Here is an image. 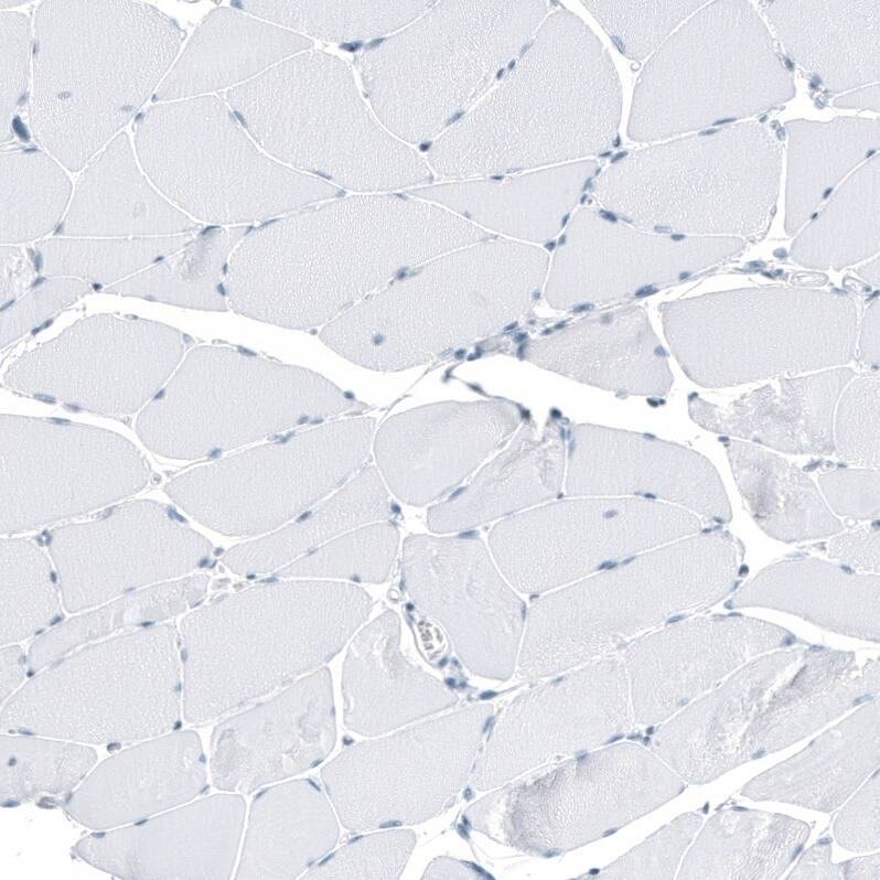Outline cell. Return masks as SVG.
Returning a JSON list of instances; mask_svg holds the SVG:
<instances>
[{
    "label": "cell",
    "mask_w": 880,
    "mask_h": 880,
    "mask_svg": "<svg viewBox=\"0 0 880 880\" xmlns=\"http://www.w3.org/2000/svg\"><path fill=\"white\" fill-rule=\"evenodd\" d=\"M494 237L410 195L341 196L250 229L230 256L225 294L253 320L322 329L405 272Z\"/></svg>",
    "instance_id": "cell-1"
},
{
    "label": "cell",
    "mask_w": 880,
    "mask_h": 880,
    "mask_svg": "<svg viewBox=\"0 0 880 880\" xmlns=\"http://www.w3.org/2000/svg\"><path fill=\"white\" fill-rule=\"evenodd\" d=\"M622 90L608 49L566 8L554 9L498 82L428 147L449 180L584 160L618 139Z\"/></svg>",
    "instance_id": "cell-2"
},
{
    "label": "cell",
    "mask_w": 880,
    "mask_h": 880,
    "mask_svg": "<svg viewBox=\"0 0 880 880\" xmlns=\"http://www.w3.org/2000/svg\"><path fill=\"white\" fill-rule=\"evenodd\" d=\"M184 34L147 2H41L29 111L36 141L66 169L84 168L154 95Z\"/></svg>",
    "instance_id": "cell-3"
},
{
    "label": "cell",
    "mask_w": 880,
    "mask_h": 880,
    "mask_svg": "<svg viewBox=\"0 0 880 880\" xmlns=\"http://www.w3.org/2000/svg\"><path fill=\"white\" fill-rule=\"evenodd\" d=\"M543 248L491 238L429 260L323 326L320 340L345 359L400 372L500 336L543 297Z\"/></svg>",
    "instance_id": "cell-4"
},
{
    "label": "cell",
    "mask_w": 880,
    "mask_h": 880,
    "mask_svg": "<svg viewBox=\"0 0 880 880\" xmlns=\"http://www.w3.org/2000/svg\"><path fill=\"white\" fill-rule=\"evenodd\" d=\"M347 582L292 579L218 597L180 625L186 721L217 719L337 654L368 618Z\"/></svg>",
    "instance_id": "cell-5"
},
{
    "label": "cell",
    "mask_w": 880,
    "mask_h": 880,
    "mask_svg": "<svg viewBox=\"0 0 880 880\" xmlns=\"http://www.w3.org/2000/svg\"><path fill=\"white\" fill-rule=\"evenodd\" d=\"M555 6L434 2L354 56L366 101L405 143H431L498 82Z\"/></svg>",
    "instance_id": "cell-6"
},
{
    "label": "cell",
    "mask_w": 880,
    "mask_h": 880,
    "mask_svg": "<svg viewBox=\"0 0 880 880\" xmlns=\"http://www.w3.org/2000/svg\"><path fill=\"white\" fill-rule=\"evenodd\" d=\"M224 96L270 157L343 191L389 193L433 179L427 161L379 121L336 55L301 52Z\"/></svg>",
    "instance_id": "cell-7"
},
{
    "label": "cell",
    "mask_w": 880,
    "mask_h": 880,
    "mask_svg": "<svg viewBox=\"0 0 880 880\" xmlns=\"http://www.w3.org/2000/svg\"><path fill=\"white\" fill-rule=\"evenodd\" d=\"M685 375L704 388L844 366L856 351L858 310L838 290L748 287L659 305Z\"/></svg>",
    "instance_id": "cell-8"
},
{
    "label": "cell",
    "mask_w": 880,
    "mask_h": 880,
    "mask_svg": "<svg viewBox=\"0 0 880 880\" xmlns=\"http://www.w3.org/2000/svg\"><path fill=\"white\" fill-rule=\"evenodd\" d=\"M365 409L352 393L311 369L202 345L142 408L136 431L159 455L194 460Z\"/></svg>",
    "instance_id": "cell-9"
},
{
    "label": "cell",
    "mask_w": 880,
    "mask_h": 880,
    "mask_svg": "<svg viewBox=\"0 0 880 880\" xmlns=\"http://www.w3.org/2000/svg\"><path fill=\"white\" fill-rule=\"evenodd\" d=\"M133 140L158 191L190 217L218 226L270 221L344 195L270 157L214 95L148 107L135 120Z\"/></svg>",
    "instance_id": "cell-10"
},
{
    "label": "cell",
    "mask_w": 880,
    "mask_h": 880,
    "mask_svg": "<svg viewBox=\"0 0 880 880\" xmlns=\"http://www.w3.org/2000/svg\"><path fill=\"white\" fill-rule=\"evenodd\" d=\"M182 698L180 634L162 623L52 663L7 700L0 728L79 743L126 744L174 729Z\"/></svg>",
    "instance_id": "cell-11"
},
{
    "label": "cell",
    "mask_w": 880,
    "mask_h": 880,
    "mask_svg": "<svg viewBox=\"0 0 880 880\" xmlns=\"http://www.w3.org/2000/svg\"><path fill=\"white\" fill-rule=\"evenodd\" d=\"M375 432L371 417L329 420L191 469L164 492L215 532L260 535L344 484L365 463Z\"/></svg>",
    "instance_id": "cell-12"
},
{
    "label": "cell",
    "mask_w": 880,
    "mask_h": 880,
    "mask_svg": "<svg viewBox=\"0 0 880 880\" xmlns=\"http://www.w3.org/2000/svg\"><path fill=\"white\" fill-rule=\"evenodd\" d=\"M650 756L598 748L514 779L472 804L464 820L500 844L551 857L614 833L652 804Z\"/></svg>",
    "instance_id": "cell-13"
},
{
    "label": "cell",
    "mask_w": 880,
    "mask_h": 880,
    "mask_svg": "<svg viewBox=\"0 0 880 880\" xmlns=\"http://www.w3.org/2000/svg\"><path fill=\"white\" fill-rule=\"evenodd\" d=\"M492 712L491 704L469 706L341 752L321 777L343 826L414 825L448 809L470 781Z\"/></svg>",
    "instance_id": "cell-14"
},
{
    "label": "cell",
    "mask_w": 880,
    "mask_h": 880,
    "mask_svg": "<svg viewBox=\"0 0 880 880\" xmlns=\"http://www.w3.org/2000/svg\"><path fill=\"white\" fill-rule=\"evenodd\" d=\"M700 530L696 514L666 502L568 496L501 519L489 547L518 592L544 594Z\"/></svg>",
    "instance_id": "cell-15"
},
{
    "label": "cell",
    "mask_w": 880,
    "mask_h": 880,
    "mask_svg": "<svg viewBox=\"0 0 880 880\" xmlns=\"http://www.w3.org/2000/svg\"><path fill=\"white\" fill-rule=\"evenodd\" d=\"M0 437L1 534L89 513L151 477L133 443L98 427L3 414Z\"/></svg>",
    "instance_id": "cell-16"
},
{
    "label": "cell",
    "mask_w": 880,
    "mask_h": 880,
    "mask_svg": "<svg viewBox=\"0 0 880 880\" xmlns=\"http://www.w3.org/2000/svg\"><path fill=\"white\" fill-rule=\"evenodd\" d=\"M190 342L181 331L160 322L96 314L14 359L2 385L103 416H128L164 386Z\"/></svg>",
    "instance_id": "cell-17"
},
{
    "label": "cell",
    "mask_w": 880,
    "mask_h": 880,
    "mask_svg": "<svg viewBox=\"0 0 880 880\" xmlns=\"http://www.w3.org/2000/svg\"><path fill=\"white\" fill-rule=\"evenodd\" d=\"M745 246L739 237L651 233L584 206L560 234L541 298L562 311L626 304L689 280Z\"/></svg>",
    "instance_id": "cell-18"
},
{
    "label": "cell",
    "mask_w": 880,
    "mask_h": 880,
    "mask_svg": "<svg viewBox=\"0 0 880 880\" xmlns=\"http://www.w3.org/2000/svg\"><path fill=\"white\" fill-rule=\"evenodd\" d=\"M523 691L497 713L470 783L490 791L552 761L605 745L629 726L622 655H605Z\"/></svg>",
    "instance_id": "cell-19"
},
{
    "label": "cell",
    "mask_w": 880,
    "mask_h": 880,
    "mask_svg": "<svg viewBox=\"0 0 880 880\" xmlns=\"http://www.w3.org/2000/svg\"><path fill=\"white\" fill-rule=\"evenodd\" d=\"M401 577L409 598L442 626L471 673L509 679L527 609L482 539L410 535L403 546Z\"/></svg>",
    "instance_id": "cell-20"
},
{
    "label": "cell",
    "mask_w": 880,
    "mask_h": 880,
    "mask_svg": "<svg viewBox=\"0 0 880 880\" xmlns=\"http://www.w3.org/2000/svg\"><path fill=\"white\" fill-rule=\"evenodd\" d=\"M46 544L68 612L182 578L213 555L210 540L173 508L151 500L126 502L87 522L56 527Z\"/></svg>",
    "instance_id": "cell-21"
},
{
    "label": "cell",
    "mask_w": 880,
    "mask_h": 880,
    "mask_svg": "<svg viewBox=\"0 0 880 880\" xmlns=\"http://www.w3.org/2000/svg\"><path fill=\"white\" fill-rule=\"evenodd\" d=\"M524 421V409L505 398L434 403L388 418L375 432L374 454L391 492L422 506L479 470Z\"/></svg>",
    "instance_id": "cell-22"
},
{
    "label": "cell",
    "mask_w": 880,
    "mask_h": 880,
    "mask_svg": "<svg viewBox=\"0 0 880 880\" xmlns=\"http://www.w3.org/2000/svg\"><path fill=\"white\" fill-rule=\"evenodd\" d=\"M564 489L568 496L666 502L717 524L732 519L722 480L705 455L647 433L607 426L568 428Z\"/></svg>",
    "instance_id": "cell-23"
},
{
    "label": "cell",
    "mask_w": 880,
    "mask_h": 880,
    "mask_svg": "<svg viewBox=\"0 0 880 880\" xmlns=\"http://www.w3.org/2000/svg\"><path fill=\"white\" fill-rule=\"evenodd\" d=\"M336 740L332 678L320 668L273 698L227 718L211 738L216 788L250 793L320 764Z\"/></svg>",
    "instance_id": "cell-24"
},
{
    "label": "cell",
    "mask_w": 880,
    "mask_h": 880,
    "mask_svg": "<svg viewBox=\"0 0 880 880\" xmlns=\"http://www.w3.org/2000/svg\"><path fill=\"white\" fill-rule=\"evenodd\" d=\"M240 795L217 794L150 819L79 839L72 851L121 879L230 877L244 826Z\"/></svg>",
    "instance_id": "cell-25"
},
{
    "label": "cell",
    "mask_w": 880,
    "mask_h": 880,
    "mask_svg": "<svg viewBox=\"0 0 880 880\" xmlns=\"http://www.w3.org/2000/svg\"><path fill=\"white\" fill-rule=\"evenodd\" d=\"M541 369L619 397H666L674 376L638 304L592 309L528 337L517 352Z\"/></svg>",
    "instance_id": "cell-26"
},
{
    "label": "cell",
    "mask_w": 880,
    "mask_h": 880,
    "mask_svg": "<svg viewBox=\"0 0 880 880\" xmlns=\"http://www.w3.org/2000/svg\"><path fill=\"white\" fill-rule=\"evenodd\" d=\"M206 774L195 732L161 734L104 760L64 801V811L92 829L124 826L193 799Z\"/></svg>",
    "instance_id": "cell-27"
},
{
    "label": "cell",
    "mask_w": 880,
    "mask_h": 880,
    "mask_svg": "<svg viewBox=\"0 0 880 880\" xmlns=\"http://www.w3.org/2000/svg\"><path fill=\"white\" fill-rule=\"evenodd\" d=\"M856 373L840 366L777 378L730 401L688 396V415L702 429L798 455H831L837 401Z\"/></svg>",
    "instance_id": "cell-28"
},
{
    "label": "cell",
    "mask_w": 880,
    "mask_h": 880,
    "mask_svg": "<svg viewBox=\"0 0 880 880\" xmlns=\"http://www.w3.org/2000/svg\"><path fill=\"white\" fill-rule=\"evenodd\" d=\"M599 171L597 160L584 159L512 176L419 186L408 195L440 205L490 233L535 245L564 230Z\"/></svg>",
    "instance_id": "cell-29"
},
{
    "label": "cell",
    "mask_w": 880,
    "mask_h": 880,
    "mask_svg": "<svg viewBox=\"0 0 880 880\" xmlns=\"http://www.w3.org/2000/svg\"><path fill=\"white\" fill-rule=\"evenodd\" d=\"M560 416L524 421L500 452L462 487L430 507L437 534L468 530L554 501L565 485L567 429Z\"/></svg>",
    "instance_id": "cell-30"
},
{
    "label": "cell",
    "mask_w": 880,
    "mask_h": 880,
    "mask_svg": "<svg viewBox=\"0 0 880 880\" xmlns=\"http://www.w3.org/2000/svg\"><path fill=\"white\" fill-rule=\"evenodd\" d=\"M344 723L377 736L452 707L458 696L400 650V621L386 611L351 642L342 675Z\"/></svg>",
    "instance_id": "cell-31"
},
{
    "label": "cell",
    "mask_w": 880,
    "mask_h": 880,
    "mask_svg": "<svg viewBox=\"0 0 880 880\" xmlns=\"http://www.w3.org/2000/svg\"><path fill=\"white\" fill-rule=\"evenodd\" d=\"M879 599V575L796 552L761 569L736 589L725 608L774 609L835 632L878 641Z\"/></svg>",
    "instance_id": "cell-32"
},
{
    "label": "cell",
    "mask_w": 880,
    "mask_h": 880,
    "mask_svg": "<svg viewBox=\"0 0 880 880\" xmlns=\"http://www.w3.org/2000/svg\"><path fill=\"white\" fill-rule=\"evenodd\" d=\"M198 228L143 175L128 135L119 132L82 173L55 234L161 237L195 233Z\"/></svg>",
    "instance_id": "cell-33"
},
{
    "label": "cell",
    "mask_w": 880,
    "mask_h": 880,
    "mask_svg": "<svg viewBox=\"0 0 880 880\" xmlns=\"http://www.w3.org/2000/svg\"><path fill=\"white\" fill-rule=\"evenodd\" d=\"M312 45L308 37L234 7L216 8L196 28L153 100L234 88Z\"/></svg>",
    "instance_id": "cell-34"
},
{
    "label": "cell",
    "mask_w": 880,
    "mask_h": 880,
    "mask_svg": "<svg viewBox=\"0 0 880 880\" xmlns=\"http://www.w3.org/2000/svg\"><path fill=\"white\" fill-rule=\"evenodd\" d=\"M339 826L319 785L294 780L253 801L236 879H294L334 847Z\"/></svg>",
    "instance_id": "cell-35"
},
{
    "label": "cell",
    "mask_w": 880,
    "mask_h": 880,
    "mask_svg": "<svg viewBox=\"0 0 880 880\" xmlns=\"http://www.w3.org/2000/svg\"><path fill=\"white\" fill-rule=\"evenodd\" d=\"M723 446L743 503L765 535L791 544L845 529L817 484L796 464L751 442L726 439Z\"/></svg>",
    "instance_id": "cell-36"
},
{
    "label": "cell",
    "mask_w": 880,
    "mask_h": 880,
    "mask_svg": "<svg viewBox=\"0 0 880 880\" xmlns=\"http://www.w3.org/2000/svg\"><path fill=\"white\" fill-rule=\"evenodd\" d=\"M795 643L784 629L740 615H700L669 622L622 654L633 690L658 684L684 668L725 667L761 651Z\"/></svg>",
    "instance_id": "cell-37"
},
{
    "label": "cell",
    "mask_w": 880,
    "mask_h": 880,
    "mask_svg": "<svg viewBox=\"0 0 880 880\" xmlns=\"http://www.w3.org/2000/svg\"><path fill=\"white\" fill-rule=\"evenodd\" d=\"M394 508L380 474L366 466L334 495L272 534L228 549L222 562L253 577L280 570L340 534L387 521Z\"/></svg>",
    "instance_id": "cell-38"
},
{
    "label": "cell",
    "mask_w": 880,
    "mask_h": 880,
    "mask_svg": "<svg viewBox=\"0 0 880 880\" xmlns=\"http://www.w3.org/2000/svg\"><path fill=\"white\" fill-rule=\"evenodd\" d=\"M251 228L213 226L181 250L104 292L138 297L195 310L226 311L225 276L232 254Z\"/></svg>",
    "instance_id": "cell-39"
},
{
    "label": "cell",
    "mask_w": 880,
    "mask_h": 880,
    "mask_svg": "<svg viewBox=\"0 0 880 880\" xmlns=\"http://www.w3.org/2000/svg\"><path fill=\"white\" fill-rule=\"evenodd\" d=\"M208 582L207 576L196 575L157 583L73 616L33 642L26 656L28 668L36 673L74 648L115 631L175 616L200 602Z\"/></svg>",
    "instance_id": "cell-40"
},
{
    "label": "cell",
    "mask_w": 880,
    "mask_h": 880,
    "mask_svg": "<svg viewBox=\"0 0 880 880\" xmlns=\"http://www.w3.org/2000/svg\"><path fill=\"white\" fill-rule=\"evenodd\" d=\"M1 245L32 242L63 219L72 183L61 163L47 151L7 144L0 152Z\"/></svg>",
    "instance_id": "cell-41"
},
{
    "label": "cell",
    "mask_w": 880,
    "mask_h": 880,
    "mask_svg": "<svg viewBox=\"0 0 880 880\" xmlns=\"http://www.w3.org/2000/svg\"><path fill=\"white\" fill-rule=\"evenodd\" d=\"M232 4L304 37L356 43L397 32L434 1H236Z\"/></svg>",
    "instance_id": "cell-42"
},
{
    "label": "cell",
    "mask_w": 880,
    "mask_h": 880,
    "mask_svg": "<svg viewBox=\"0 0 880 880\" xmlns=\"http://www.w3.org/2000/svg\"><path fill=\"white\" fill-rule=\"evenodd\" d=\"M0 747L2 807L51 797L65 801L96 761L87 745L42 736L2 734Z\"/></svg>",
    "instance_id": "cell-43"
},
{
    "label": "cell",
    "mask_w": 880,
    "mask_h": 880,
    "mask_svg": "<svg viewBox=\"0 0 880 880\" xmlns=\"http://www.w3.org/2000/svg\"><path fill=\"white\" fill-rule=\"evenodd\" d=\"M194 233L161 237H58L40 240L31 256L44 276L115 285L185 247Z\"/></svg>",
    "instance_id": "cell-44"
},
{
    "label": "cell",
    "mask_w": 880,
    "mask_h": 880,
    "mask_svg": "<svg viewBox=\"0 0 880 880\" xmlns=\"http://www.w3.org/2000/svg\"><path fill=\"white\" fill-rule=\"evenodd\" d=\"M0 568L3 646L42 632L62 612L52 564L41 545L24 537L1 538Z\"/></svg>",
    "instance_id": "cell-45"
},
{
    "label": "cell",
    "mask_w": 880,
    "mask_h": 880,
    "mask_svg": "<svg viewBox=\"0 0 880 880\" xmlns=\"http://www.w3.org/2000/svg\"><path fill=\"white\" fill-rule=\"evenodd\" d=\"M878 195H837L794 240L791 258L812 269H843L879 251Z\"/></svg>",
    "instance_id": "cell-46"
},
{
    "label": "cell",
    "mask_w": 880,
    "mask_h": 880,
    "mask_svg": "<svg viewBox=\"0 0 880 880\" xmlns=\"http://www.w3.org/2000/svg\"><path fill=\"white\" fill-rule=\"evenodd\" d=\"M399 530L374 523L335 537L277 571L281 578H341L379 583L387 580L397 557Z\"/></svg>",
    "instance_id": "cell-47"
},
{
    "label": "cell",
    "mask_w": 880,
    "mask_h": 880,
    "mask_svg": "<svg viewBox=\"0 0 880 880\" xmlns=\"http://www.w3.org/2000/svg\"><path fill=\"white\" fill-rule=\"evenodd\" d=\"M686 2L582 1L618 49L629 58L648 55L684 19Z\"/></svg>",
    "instance_id": "cell-48"
},
{
    "label": "cell",
    "mask_w": 880,
    "mask_h": 880,
    "mask_svg": "<svg viewBox=\"0 0 880 880\" xmlns=\"http://www.w3.org/2000/svg\"><path fill=\"white\" fill-rule=\"evenodd\" d=\"M835 453L860 468L880 466V377L852 378L843 390L834 415Z\"/></svg>",
    "instance_id": "cell-49"
},
{
    "label": "cell",
    "mask_w": 880,
    "mask_h": 880,
    "mask_svg": "<svg viewBox=\"0 0 880 880\" xmlns=\"http://www.w3.org/2000/svg\"><path fill=\"white\" fill-rule=\"evenodd\" d=\"M416 845L410 829H390L361 836L312 866L303 879L396 880Z\"/></svg>",
    "instance_id": "cell-50"
},
{
    "label": "cell",
    "mask_w": 880,
    "mask_h": 880,
    "mask_svg": "<svg viewBox=\"0 0 880 880\" xmlns=\"http://www.w3.org/2000/svg\"><path fill=\"white\" fill-rule=\"evenodd\" d=\"M33 28L28 15L18 11L0 13V139L14 136L13 121L25 101L32 81Z\"/></svg>",
    "instance_id": "cell-51"
},
{
    "label": "cell",
    "mask_w": 880,
    "mask_h": 880,
    "mask_svg": "<svg viewBox=\"0 0 880 880\" xmlns=\"http://www.w3.org/2000/svg\"><path fill=\"white\" fill-rule=\"evenodd\" d=\"M92 291L88 282L68 277H54L35 286L1 311V348Z\"/></svg>",
    "instance_id": "cell-52"
},
{
    "label": "cell",
    "mask_w": 880,
    "mask_h": 880,
    "mask_svg": "<svg viewBox=\"0 0 880 880\" xmlns=\"http://www.w3.org/2000/svg\"><path fill=\"white\" fill-rule=\"evenodd\" d=\"M818 489L830 511L855 522L878 519L879 470L827 465L817 474Z\"/></svg>",
    "instance_id": "cell-53"
},
{
    "label": "cell",
    "mask_w": 880,
    "mask_h": 880,
    "mask_svg": "<svg viewBox=\"0 0 880 880\" xmlns=\"http://www.w3.org/2000/svg\"><path fill=\"white\" fill-rule=\"evenodd\" d=\"M815 549L829 559L860 572L879 575L880 569V527L879 521L840 532L830 536L828 541L815 543L802 547Z\"/></svg>",
    "instance_id": "cell-54"
},
{
    "label": "cell",
    "mask_w": 880,
    "mask_h": 880,
    "mask_svg": "<svg viewBox=\"0 0 880 880\" xmlns=\"http://www.w3.org/2000/svg\"><path fill=\"white\" fill-rule=\"evenodd\" d=\"M36 266L32 257L15 245H1L0 248V302L8 307L34 283Z\"/></svg>",
    "instance_id": "cell-55"
},
{
    "label": "cell",
    "mask_w": 880,
    "mask_h": 880,
    "mask_svg": "<svg viewBox=\"0 0 880 880\" xmlns=\"http://www.w3.org/2000/svg\"><path fill=\"white\" fill-rule=\"evenodd\" d=\"M880 300L877 296L866 309L861 325L858 329L859 357L861 362L871 367H878L880 362Z\"/></svg>",
    "instance_id": "cell-56"
},
{
    "label": "cell",
    "mask_w": 880,
    "mask_h": 880,
    "mask_svg": "<svg viewBox=\"0 0 880 880\" xmlns=\"http://www.w3.org/2000/svg\"><path fill=\"white\" fill-rule=\"evenodd\" d=\"M28 666L20 646L3 645L0 652V696L3 704L21 685Z\"/></svg>",
    "instance_id": "cell-57"
},
{
    "label": "cell",
    "mask_w": 880,
    "mask_h": 880,
    "mask_svg": "<svg viewBox=\"0 0 880 880\" xmlns=\"http://www.w3.org/2000/svg\"><path fill=\"white\" fill-rule=\"evenodd\" d=\"M465 862L439 857L426 869L422 879H480L481 876Z\"/></svg>",
    "instance_id": "cell-58"
},
{
    "label": "cell",
    "mask_w": 880,
    "mask_h": 880,
    "mask_svg": "<svg viewBox=\"0 0 880 880\" xmlns=\"http://www.w3.org/2000/svg\"><path fill=\"white\" fill-rule=\"evenodd\" d=\"M856 273L871 286L878 287L880 283V258L855 269Z\"/></svg>",
    "instance_id": "cell-59"
},
{
    "label": "cell",
    "mask_w": 880,
    "mask_h": 880,
    "mask_svg": "<svg viewBox=\"0 0 880 880\" xmlns=\"http://www.w3.org/2000/svg\"><path fill=\"white\" fill-rule=\"evenodd\" d=\"M22 3H25V1H11V0H8V1L7 0H1L0 1V6H1L2 10H4L7 8H11V7H18V6L22 4Z\"/></svg>",
    "instance_id": "cell-60"
}]
</instances>
